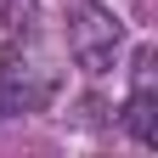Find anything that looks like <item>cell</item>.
Segmentation results:
<instances>
[{
	"instance_id": "6da1fadb",
	"label": "cell",
	"mask_w": 158,
	"mask_h": 158,
	"mask_svg": "<svg viewBox=\"0 0 158 158\" xmlns=\"http://www.w3.org/2000/svg\"><path fill=\"white\" fill-rule=\"evenodd\" d=\"M56 85H62V73L34 40L0 51V107L6 113H45L56 102Z\"/></svg>"
},
{
	"instance_id": "3957f363",
	"label": "cell",
	"mask_w": 158,
	"mask_h": 158,
	"mask_svg": "<svg viewBox=\"0 0 158 158\" xmlns=\"http://www.w3.org/2000/svg\"><path fill=\"white\" fill-rule=\"evenodd\" d=\"M34 17H40V0H0V23L11 34H34Z\"/></svg>"
},
{
	"instance_id": "7a4b0ae2",
	"label": "cell",
	"mask_w": 158,
	"mask_h": 158,
	"mask_svg": "<svg viewBox=\"0 0 158 158\" xmlns=\"http://www.w3.org/2000/svg\"><path fill=\"white\" fill-rule=\"evenodd\" d=\"M118 45H124V23H118L107 6H79L68 17V56L85 73H107Z\"/></svg>"
}]
</instances>
